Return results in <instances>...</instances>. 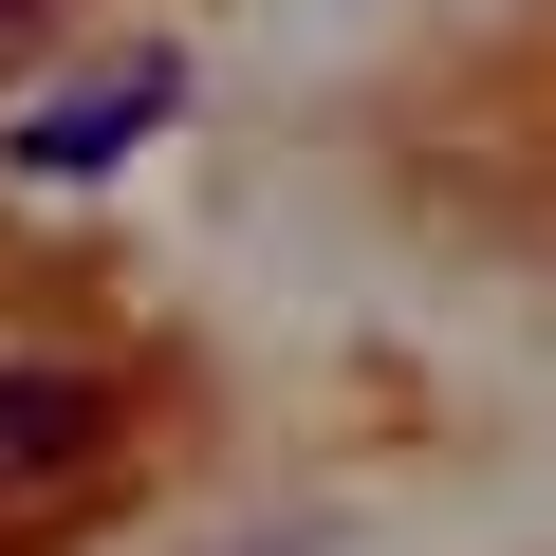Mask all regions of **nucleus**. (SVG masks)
<instances>
[{
	"label": "nucleus",
	"mask_w": 556,
	"mask_h": 556,
	"mask_svg": "<svg viewBox=\"0 0 556 556\" xmlns=\"http://www.w3.org/2000/svg\"><path fill=\"white\" fill-rule=\"evenodd\" d=\"M0 56H38V0H0Z\"/></svg>",
	"instance_id": "7ed1b4c3"
},
{
	"label": "nucleus",
	"mask_w": 556,
	"mask_h": 556,
	"mask_svg": "<svg viewBox=\"0 0 556 556\" xmlns=\"http://www.w3.org/2000/svg\"><path fill=\"white\" fill-rule=\"evenodd\" d=\"M167 93H186L167 56H130V75H75V93H56L38 130H20V167H56V186H93V167H130V149L167 130Z\"/></svg>",
	"instance_id": "f257e3e1"
},
{
	"label": "nucleus",
	"mask_w": 556,
	"mask_h": 556,
	"mask_svg": "<svg viewBox=\"0 0 556 556\" xmlns=\"http://www.w3.org/2000/svg\"><path fill=\"white\" fill-rule=\"evenodd\" d=\"M93 445H112V390H93V371H56V353L0 371V482H56V464H93Z\"/></svg>",
	"instance_id": "f03ea898"
}]
</instances>
